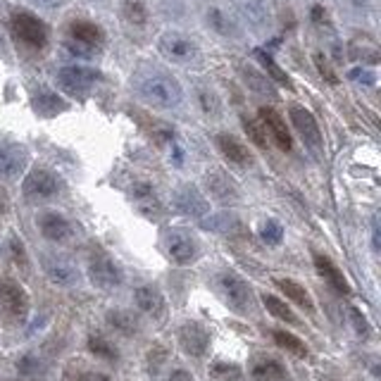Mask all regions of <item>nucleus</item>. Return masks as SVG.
Wrapping results in <instances>:
<instances>
[{
  "mask_svg": "<svg viewBox=\"0 0 381 381\" xmlns=\"http://www.w3.org/2000/svg\"><path fill=\"white\" fill-rule=\"evenodd\" d=\"M338 3H341L345 10H350L353 15H367L372 0H338Z\"/></svg>",
  "mask_w": 381,
  "mask_h": 381,
  "instance_id": "44",
  "label": "nucleus"
},
{
  "mask_svg": "<svg viewBox=\"0 0 381 381\" xmlns=\"http://www.w3.org/2000/svg\"><path fill=\"white\" fill-rule=\"evenodd\" d=\"M29 155L22 145L0 141V179H17L24 172Z\"/></svg>",
  "mask_w": 381,
  "mask_h": 381,
  "instance_id": "12",
  "label": "nucleus"
},
{
  "mask_svg": "<svg viewBox=\"0 0 381 381\" xmlns=\"http://www.w3.org/2000/svg\"><path fill=\"white\" fill-rule=\"evenodd\" d=\"M88 350H91L95 357L108 360V362H117V360H120V353H117V348L108 341L105 336H100V334H91V336H88Z\"/></svg>",
  "mask_w": 381,
  "mask_h": 381,
  "instance_id": "31",
  "label": "nucleus"
},
{
  "mask_svg": "<svg viewBox=\"0 0 381 381\" xmlns=\"http://www.w3.org/2000/svg\"><path fill=\"white\" fill-rule=\"evenodd\" d=\"M244 79H246L248 88H253L255 93H260V95H274V86L269 84L267 76H265V74H260L258 69L244 67Z\"/></svg>",
  "mask_w": 381,
  "mask_h": 381,
  "instance_id": "33",
  "label": "nucleus"
},
{
  "mask_svg": "<svg viewBox=\"0 0 381 381\" xmlns=\"http://www.w3.org/2000/svg\"><path fill=\"white\" fill-rule=\"evenodd\" d=\"M350 320H353V324H355V331L360 336H370V324H367L365 315L360 313L357 308H350Z\"/></svg>",
  "mask_w": 381,
  "mask_h": 381,
  "instance_id": "45",
  "label": "nucleus"
},
{
  "mask_svg": "<svg viewBox=\"0 0 381 381\" xmlns=\"http://www.w3.org/2000/svg\"><path fill=\"white\" fill-rule=\"evenodd\" d=\"M288 115H291V124H293L296 131L301 134L303 143L313 150H322V131H320V124L315 120V115L310 113V110H305L303 105H291Z\"/></svg>",
  "mask_w": 381,
  "mask_h": 381,
  "instance_id": "10",
  "label": "nucleus"
},
{
  "mask_svg": "<svg viewBox=\"0 0 381 381\" xmlns=\"http://www.w3.org/2000/svg\"><path fill=\"white\" fill-rule=\"evenodd\" d=\"M157 51L167 60L179 62V65H186V62H193L198 58L196 41L184 36V33H179V31H165L160 41H157Z\"/></svg>",
  "mask_w": 381,
  "mask_h": 381,
  "instance_id": "8",
  "label": "nucleus"
},
{
  "mask_svg": "<svg viewBox=\"0 0 381 381\" xmlns=\"http://www.w3.org/2000/svg\"><path fill=\"white\" fill-rule=\"evenodd\" d=\"M179 345H182L186 355L203 357L207 348H210V331L200 322H184L179 327Z\"/></svg>",
  "mask_w": 381,
  "mask_h": 381,
  "instance_id": "11",
  "label": "nucleus"
},
{
  "mask_svg": "<svg viewBox=\"0 0 381 381\" xmlns=\"http://www.w3.org/2000/svg\"><path fill=\"white\" fill-rule=\"evenodd\" d=\"M234 8H236L239 15L244 17L248 26H253V29H265L269 22L267 8L262 0H234Z\"/></svg>",
  "mask_w": 381,
  "mask_h": 381,
  "instance_id": "19",
  "label": "nucleus"
},
{
  "mask_svg": "<svg viewBox=\"0 0 381 381\" xmlns=\"http://www.w3.org/2000/svg\"><path fill=\"white\" fill-rule=\"evenodd\" d=\"M260 122H262V127H265L267 134H272L274 138V143L279 145L281 150H291L293 148V141H291V134H288V127H286V122H283V117L276 113L274 108H260Z\"/></svg>",
  "mask_w": 381,
  "mask_h": 381,
  "instance_id": "15",
  "label": "nucleus"
},
{
  "mask_svg": "<svg viewBox=\"0 0 381 381\" xmlns=\"http://www.w3.org/2000/svg\"><path fill=\"white\" fill-rule=\"evenodd\" d=\"M134 88L141 98L152 108L172 110L184 100L182 84L172 74L162 72L157 67H145L138 69L134 76Z\"/></svg>",
  "mask_w": 381,
  "mask_h": 381,
  "instance_id": "1",
  "label": "nucleus"
},
{
  "mask_svg": "<svg viewBox=\"0 0 381 381\" xmlns=\"http://www.w3.org/2000/svg\"><path fill=\"white\" fill-rule=\"evenodd\" d=\"M217 283H219V291H221V296H224L229 308H234L236 313H251L253 291L248 286L246 279H241V276L234 272H224V274H219Z\"/></svg>",
  "mask_w": 381,
  "mask_h": 381,
  "instance_id": "3",
  "label": "nucleus"
},
{
  "mask_svg": "<svg viewBox=\"0 0 381 381\" xmlns=\"http://www.w3.org/2000/svg\"><path fill=\"white\" fill-rule=\"evenodd\" d=\"M62 189V182L58 174H53L51 169L46 167H36L31 169L29 174L24 177L22 191L29 200H48L53 196H58Z\"/></svg>",
  "mask_w": 381,
  "mask_h": 381,
  "instance_id": "7",
  "label": "nucleus"
},
{
  "mask_svg": "<svg viewBox=\"0 0 381 381\" xmlns=\"http://www.w3.org/2000/svg\"><path fill=\"white\" fill-rule=\"evenodd\" d=\"M217 148L229 162L239 165V167H251L253 165V155H251V150H248V145L241 143L236 136L219 134L217 136Z\"/></svg>",
  "mask_w": 381,
  "mask_h": 381,
  "instance_id": "17",
  "label": "nucleus"
},
{
  "mask_svg": "<svg viewBox=\"0 0 381 381\" xmlns=\"http://www.w3.org/2000/svg\"><path fill=\"white\" fill-rule=\"evenodd\" d=\"M260 236L267 246H279L283 239V226L276 219H267L265 224L260 226Z\"/></svg>",
  "mask_w": 381,
  "mask_h": 381,
  "instance_id": "36",
  "label": "nucleus"
},
{
  "mask_svg": "<svg viewBox=\"0 0 381 381\" xmlns=\"http://www.w3.org/2000/svg\"><path fill=\"white\" fill-rule=\"evenodd\" d=\"M210 377L214 381H241L244 379V370L236 362H226V360H217L210 365Z\"/></svg>",
  "mask_w": 381,
  "mask_h": 381,
  "instance_id": "32",
  "label": "nucleus"
},
{
  "mask_svg": "<svg viewBox=\"0 0 381 381\" xmlns=\"http://www.w3.org/2000/svg\"><path fill=\"white\" fill-rule=\"evenodd\" d=\"M165 248L174 265H193L198 260V241L186 229H172L165 236Z\"/></svg>",
  "mask_w": 381,
  "mask_h": 381,
  "instance_id": "9",
  "label": "nucleus"
},
{
  "mask_svg": "<svg viewBox=\"0 0 381 381\" xmlns=\"http://www.w3.org/2000/svg\"><path fill=\"white\" fill-rule=\"evenodd\" d=\"M253 381H288V372L279 360L274 357H260L253 365Z\"/></svg>",
  "mask_w": 381,
  "mask_h": 381,
  "instance_id": "22",
  "label": "nucleus"
},
{
  "mask_svg": "<svg viewBox=\"0 0 381 381\" xmlns=\"http://www.w3.org/2000/svg\"><path fill=\"white\" fill-rule=\"evenodd\" d=\"M272 336H274V343L279 345V348L288 350L291 355H296V357H305V355H308V345H305L296 334H291V331L276 329V331H272Z\"/></svg>",
  "mask_w": 381,
  "mask_h": 381,
  "instance_id": "29",
  "label": "nucleus"
},
{
  "mask_svg": "<svg viewBox=\"0 0 381 381\" xmlns=\"http://www.w3.org/2000/svg\"><path fill=\"white\" fill-rule=\"evenodd\" d=\"M10 251H12V258H15L17 265L26 267V251H24L22 241H19L17 236H12V239H10Z\"/></svg>",
  "mask_w": 381,
  "mask_h": 381,
  "instance_id": "46",
  "label": "nucleus"
},
{
  "mask_svg": "<svg viewBox=\"0 0 381 381\" xmlns=\"http://www.w3.org/2000/svg\"><path fill=\"white\" fill-rule=\"evenodd\" d=\"M10 210V196H8V191L0 186V214H5Z\"/></svg>",
  "mask_w": 381,
  "mask_h": 381,
  "instance_id": "49",
  "label": "nucleus"
},
{
  "mask_svg": "<svg viewBox=\"0 0 381 381\" xmlns=\"http://www.w3.org/2000/svg\"><path fill=\"white\" fill-rule=\"evenodd\" d=\"M353 60H362L367 65H377L379 62V46L370 36H355L348 46Z\"/></svg>",
  "mask_w": 381,
  "mask_h": 381,
  "instance_id": "24",
  "label": "nucleus"
},
{
  "mask_svg": "<svg viewBox=\"0 0 381 381\" xmlns=\"http://www.w3.org/2000/svg\"><path fill=\"white\" fill-rule=\"evenodd\" d=\"M17 370H19V374H24V377H29V379H41L46 372V367L36 355H24L17 362Z\"/></svg>",
  "mask_w": 381,
  "mask_h": 381,
  "instance_id": "35",
  "label": "nucleus"
},
{
  "mask_svg": "<svg viewBox=\"0 0 381 381\" xmlns=\"http://www.w3.org/2000/svg\"><path fill=\"white\" fill-rule=\"evenodd\" d=\"M207 22H210L212 29H214V31H219L221 36H229V33H234V31H236V29H234V24L226 19L224 12L217 10V8L207 10Z\"/></svg>",
  "mask_w": 381,
  "mask_h": 381,
  "instance_id": "39",
  "label": "nucleus"
},
{
  "mask_svg": "<svg viewBox=\"0 0 381 381\" xmlns=\"http://www.w3.org/2000/svg\"><path fill=\"white\" fill-rule=\"evenodd\" d=\"M69 36L81 48H98L103 43V29L98 24L86 22V19H76L69 24Z\"/></svg>",
  "mask_w": 381,
  "mask_h": 381,
  "instance_id": "20",
  "label": "nucleus"
},
{
  "mask_svg": "<svg viewBox=\"0 0 381 381\" xmlns=\"http://www.w3.org/2000/svg\"><path fill=\"white\" fill-rule=\"evenodd\" d=\"M165 381H196L193 379V374L191 372H186V370H174V372H169L167 374V379Z\"/></svg>",
  "mask_w": 381,
  "mask_h": 381,
  "instance_id": "47",
  "label": "nucleus"
},
{
  "mask_svg": "<svg viewBox=\"0 0 381 381\" xmlns=\"http://www.w3.org/2000/svg\"><path fill=\"white\" fill-rule=\"evenodd\" d=\"M65 381H113L108 374L93 372V370H79V367H69L65 372Z\"/></svg>",
  "mask_w": 381,
  "mask_h": 381,
  "instance_id": "37",
  "label": "nucleus"
},
{
  "mask_svg": "<svg viewBox=\"0 0 381 381\" xmlns=\"http://www.w3.org/2000/svg\"><path fill=\"white\" fill-rule=\"evenodd\" d=\"M58 79V86L69 95H86L91 88L98 84L100 74L91 67H81V65H67L58 69L55 74Z\"/></svg>",
  "mask_w": 381,
  "mask_h": 381,
  "instance_id": "2",
  "label": "nucleus"
},
{
  "mask_svg": "<svg viewBox=\"0 0 381 381\" xmlns=\"http://www.w3.org/2000/svg\"><path fill=\"white\" fill-rule=\"evenodd\" d=\"M244 129H246L248 138H251L258 148H267V131H265V127H262V122H255V120L244 117Z\"/></svg>",
  "mask_w": 381,
  "mask_h": 381,
  "instance_id": "38",
  "label": "nucleus"
},
{
  "mask_svg": "<svg viewBox=\"0 0 381 381\" xmlns=\"http://www.w3.org/2000/svg\"><path fill=\"white\" fill-rule=\"evenodd\" d=\"M41 265H43L48 279L53 283H58V286H74V283L79 281L76 267L65 258H58V255H43Z\"/></svg>",
  "mask_w": 381,
  "mask_h": 381,
  "instance_id": "13",
  "label": "nucleus"
},
{
  "mask_svg": "<svg viewBox=\"0 0 381 381\" xmlns=\"http://www.w3.org/2000/svg\"><path fill=\"white\" fill-rule=\"evenodd\" d=\"M31 3H36L38 8L55 10V8H60V5H65V0H31Z\"/></svg>",
  "mask_w": 381,
  "mask_h": 381,
  "instance_id": "48",
  "label": "nucleus"
},
{
  "mask_svg": "<svg viewBox=\"0 0 381 381\" xmlns=\"http://www.w3.org/2000/svg\"><path fill=\"white\" fill-rule=\"evenodd\" d=\"M33 110L43 117H53V115L62 113V110H67V103L62 98H58V93L41 88V91L33 93Z\"/></svg>",
  "mask_w": 381,
  "mask_h": 381,
  "instance_id": "25",
  "label": "nucleus"
},
{
  "mask_svg": "<svg viewBox=\"0 0 381 381\" xmlns=\"http://www.w3.org/2000/svg\"><path fill=\"white\" fill-rule=\"evenodd\" d=\"M122 15L129 24H134V26H143L148 22V10H145V5L141 0H124Z\"/></svg>",
  "mask_w": 381,
  "mask_h": 381,
  "instance_id": "34",
  "label": "nucleus"
},
{
  "mask_svg": "<svg viewBox=\"0 0 381 381\" xmlns=\"http://www.w3.org/2000/svg\"><path fill=\"white\" fill-rule=\"evenodd\" d=\"M258 58H260V62H262V67H265L267 72L272 74L276 81H279V84H283V86H288V88H291V79L286 76V72H283V69H281L279 65H276V62H274L272 58H269L267 53L258 51Z\"/></svg>",
  "mask_w": 381,
  "mask_h": 381,
  "instance_id": "40",
  "label": "nucleus"
},
{
  "mask_svg": "<svg viewBox=\"0 0 381 381\" xmlns=\"http://www.w3.org/2000/svg\"><path fill=\"white\" fill-rule=\"evenodd\" d=\"M315 65H317V69H320V74H322V79H324V81H329V84H338L336 72H334V69H331L329 60L324 58L322 53H317V55H315Z\"/></svg>",
  "mask_w": 381,
  "mask_h": 381,
  "instance_id": "43",
  "label": "nucleus"
},
{
  "mask_svg": "<svg viewBox=\"0 0 381 381\" xmlns=\"http://www.w3.org/2000/svg\"><path fill=\"white\" fill-rule=\"evenodd\" d=\"M372 236H374V248L379 251V224H377V221H374V234H372Z\"/></svg>",
  "mask_w": 381,
  "mask_h": 381,
  "instance_id": "50",
  "label": "nucleus"
},
{
  "mask_svg": "<svg viewBox=\"0 0 381 381\" xmlns=\"http://www.w3.org/2000/svg\"><path fill=\"white\" fill-rule=\"evenodd\" d=\"M131 193H134V198L138 200V207H141L143 212H148V214L160 212V203H157V198H155L152 184H148V182H136L134 189H131Z\"/></svg>",
  "mask_w": 381,
  "mask_h": 381,
  "instance_id": "28",
  "label": "nucleus"
},
{
  "mask_svg": "<svg viewBox=\"0 0 381 381\" xmlns=\"http://www.w3.org/2000/svg\"><path fill=\"white\" fill-rule=\"evenodd\" d=\"M0 310L12 322H24L29 315V296L15 279H0Z\"/></svg>",
  "mask_w": 381,
  "mask_h": 381,
  "instance_id": "6",
  "label": "nucleus"
},
{
  "mask_svg": "<svg viewBox=\"0 0 381 381\" xmlns=\"http://www.w3.org/2000/svg\"><path fill=\"white\" fill-rule=\"evenodd\" d=\"M165 360H167V348H165V345H152L148 350V372L157 374L160 367L165 365Z\"/></svg>",
  "mask_w": 381,
  "mask_h": 381,
  "instance_id": "41",
  "label": "nucleus"
},
{
  "mask_svg": "<svg viewBox=\"0 0 381 381\" xmlns=\"http://www.w3.org/2000/svg\"><path fill=\"white\" fill-rule=\"evenodd\" d=\"M174 205H177V210H182L184 214H189V217H203V214H207V210H210V203L203 198V193L191 184L177 189Z\"/></svg>",
  "mask_w": 381,
  "mask_h": 381,
  "instance_id": "14",
  "label": "nucleus"
},
{
  "mask_svg": "<svg viewBox=\"0 0 381 381\" xmlns=\"http://www.w3.org/2000/svg\"><path fill=\"white\" fill-rule=\"evenodd\" d=\"M198 95H200V105H203V110L207 115H217L219 113V100H217V95L210 91V88H200Z\"/></svg>",
  "mask_w": 381,
  "mask_h": 381,
  "instance_id": "42",
  "label": "nucleus"
},
{
  "mask_svg": "<svg viewBox=\"0 0 381 381\" xmlns=\"http://www.w3.org/2000/svg\"><path fill=\"white\" fill-rule=\"evenodd\" d=\"M262 303H265V308L269 310V315L276 317V320L288 322V324H298V317L293 315V310H291L288 305L281 301V298L265 293V296H262Z\"/></svg>",
  "mask_w": 381,
  "mask_h": 381,
  "instance_id": "30",
  "label": "nucleus"
},
{
  "mask_svg": "<svg viewBox=\"0 0 381 381\" xmlns=\"http://www.w3.org/2000/svg\"><path fill=\"white\" fill-rule=\"evenodd\" d=\"M36 221H38L41 234H43L48 241L62 244V241H67L72 236V224H69V219L60 212H41Z\"/></svg>",
  "mask_w": 381,
  "mask_h": 381,
  "instance_id": "16",
  "label": "nucleus"
},
{
  "mask_svg": "<svg viewBox=\"0 0 381 381\" xmlns=\"http://www.w3.org/2000/svg\"><path fill=\"white\" fill-rule=\"evenodd\" d=\"M274 281H276V286L286 293V298H291V301H293L296 305H301V308H305L308 313H315L313 298H310V293L301 286V283H296L293 279H274Z\"/></svg>",
  "mask_w": 381,
  "mask_h": 381,
  "instance_id": "27",
  "label": "nucleus"
},
{
  "mask_svg": "<svg viewBox=\"0 0 381 381\" xmlns=\"http://www.w3.org/2000/svg\"><path fill=\"white\" fill-rule=\"evenodd\" d=\"M12 31H15V36L22 41L24 46L33 48V51H41V48H46L48 43L46 24L41 22L36 15H31V12L17 10L15 15H12Z\"/></svg>",
  "mask_w": 381,
  "mask_h": 381,
  "instance_id": "4",
  "label": "nucleus"
},
{
  "mask_svg": "<svg viewBox=\"0 0 381 381\" xmlns=\"http://www.w3.org/2000/svg\"><path fill=\"white\" fill-rule=\"evenodd\" d=\"M134 301L138 305V310L150 317H162L165 315V298L155 286H141L136 288Z\"/></svg>",
  "mask_w": 381,
  "mask_h": 381,
  "instance_id": "21",
  "label": "nucleus"
},
{
  "mask_svg": "<svg viewBox=\"0 0 381 381\" xmlns=\"http://www.w3.org/2000/svg\"><path fill=\"white\" fill-rule=\"evenodd\" d=\"M88 279L98 288H115L122 283V269L105 251H95L88 260Z\"/></svg>",
  "mask_w": 381,
  "mask_h": 381,
  "instance_id": "5",
  "label": "nucleus"
},
{
  "mask_svg": "<svg viewBox=\"0 0 381 381\" xmlns=\"http://www.w3.org/2000/svg\"><path fill=\"white\" fill-rule=\"evenodd\" d=\"M108 324L115 331H120L122 336H134V334H138V329H141V327H138L136 315L129 313V310H122V308L110 310V313H108Z\"/></svg>",
  "mask_w": 381,
  "mask_h": 381,
  "instance_id": "26",
  "label": "nucleus"
},
{
  "mask_svg": "<svg viewBox=\"0 0 381 381\" xmlns=\"http://www.w3.org/2000/svg\"><path fill=\"white\" fill-rule=\"evenodd\" d=\"M315 267H317V272H320L324 279L329 281L331 288L338 291L341 296H350V283H348V279H345L341 269H338L334 262L327 258V255H315Z\"/></svg>",
  "mask_w": 381,
  "mask_h": 381,
  "instance_id": "18",
  "label": "nucleus"
},
{
  "mask_svg": "<svg viewBox=\"0 0 381 381\" xmlns=\"http://www.w3.org/2000/svg\"><path fill=\"white\" fill-rule=\"evenodd\" d=\"M205 182H207V189H210L212 196L217 200H221V203H229V200H234L239 196L234 179L226 177L224 172H212V174L205 177Z\"/></svg>",
  "mask_w": 381,
  "mask_h": 381,
  "instance_id": "23",
  "label": "nucleus"
}]
</instances>
